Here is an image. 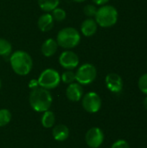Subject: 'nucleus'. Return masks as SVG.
I'll return each instance as SVG.
<instances>
[{
	"instance_id": "21",
	"label": "nucleus",
	"mask_w": 147,
	"mask_h": 148,
	"mask_svg": "<svg viewBox=\"0 0 147 148\" xmlns=\"http://www.w3.org/2000/svg\"><path fill=\"white\" fill-rule=\"evenodd\" d=\"M52 13H51V15H52V17H53V19H54V21L55 22H62V21H64L65 20V18H66V16H67V13H66V11L63 10V9H62V8H59V7H57V8H55V10H53L52 11H51Z\"/></svg>"
},
{
	"instance_id": "11",
	"label": "nucleus",
	"mask_w": 147,
	"mask_h": 148,
	"mask_svg": "<svg viewBox=\"0 0 147 148\" xmlns=\"http://www.w3.org/2000/svg\"><path fill=\"white\" fill-rule=\"evenodd\" d=\"M83 95H84V90L81 84L75 82L68 84L66 89V96L69 101L73 102L80 101L82 99Z\"/></svg>"
},
{
	"instance_id": "28",
	"label": "nucleus",
	"mask_w": 147,
	"mask_h": 148,
	"mask_svg": "<svg viewBox=\"0 0 147 148\" xmlns=\"http://www.w3.org/2000/svg\"><path fill=\"white\" fill-rule=\"evenodd\" d=\"M72 1H74L75 3H83V2H85L87 0H72Z\"/></svg>"
},
{
	"instance_id": "23",
	"label": "nucleus",
	"mask_w": 147,
	"mask_h": 148,
	"mask_svg": "<svg viewBox=\"0 0 147 148\" xmlns=\"http://www.w3.org/2000/svg\"><path fill=\"white\" fill-rule=\"evenodd\" d=\"M138 86L139 90L145 94L146 95H147V73L142 75L138 82Z\"/></svg>"
},
{
	"instance_id": "17",
	"label": "nucleus",
	"mask_w": 147,
	"mask_h": 148,
	"mask_svg": "<svg viewBox=\"0 0 147 148\" xmlns=\"http://www.w3.org/2000/svg\"><path fill=\"white\" fill-rule=\"evenodd\" d=\"M40 9L44 12H51L60 4V0H37Z\"/></svg>"
},
{
	"instance_id": "12",
	"label": "nucleus",
	"mask_w": 147,
	"mask_h": 148,
	"mask_svg": "<svg viewBox=\"0 0 147 148\" xmlns=\"http://www.w3.org/2000/svg\"><path fill=\"white\" fill-rule=\"evenodd\" d=\"M98 29V24L94 18L88 17L81 24V32L86 37H90L95 35Z\"/></svg>"
},
{
	"instance_id": "2",
	"label": "nucleus",
	"mask_w": 147,
	"mask_h": 148,
	"mask_svg": "<svg viewBox=\"0 0 147 148\" xmlns=\"http://www.w3.org/2000/svg\"><path fill=\"white\" fill-rule=\"evenodd\" d=\"M10 63L12 70L21 76L29 75L33 68V60L30 55L23 50H16L11 53Z\"/></svg>"
},
{
	"instance_id": "6",
	"label": "nucleus",
	"mask_w": 147,
	"mask_h": 148,
	"mask_svg": "<svg viewBox=\"0 0 147 148\" xmlns=\"http://www.w3.org/2000/svg\"><path fill=\"white\" fill-rule=\"evenodd\" d=\"M39 87L47 90H51L57 88L61 82V75L54 69H46L37 79Z\"/></svg>"
},
{
	"instance_id": "20",
	"label": "nucleus",
	"mask_w": 147,
	"mask_h": 148,
	"mask_svg": "<svg viewBox=\"0 0 147 148\" xmlns=\"http://www.w3.org/2000/svg\"><path fill=\"white\" fill-rule=\"evenodd\" d=\"M61 82L65 84H70L75 82V73L73 70H66L61 75Z\"/></svg>"
},
{
	"instance_id": "29",
	"label": "nucleus",
	"mask_w": 147,
	"mask_h": 148,
	"mask_svg": "<svg viewBox=\"0 0 147 148\" xmlns=\"http://www.w3.org/2000/svg\"><path fill=\"white\" fill-rule=\"evenodd\" d=\"M1 87H2V82H1V79H0V89H1Z\"/></svg>"
},
{
	"instance_id": "22",
	"label": "nucleus",
	"mask_w": 147,
	"mask_h": 148,
	"mask_svg": "<svg viewBox=\"0 0 147 148\" xmlns=\"http://www.w3.org/2000/svg\"><path fill=\"white\" fill-rule=\"evenodd\" d=\"M97 7L95 4H87L84 9H83V12L85 14V16H87L88 17H94L95 14H96V11H97Z\"/></svg>"
},
{
	"instance_id": "13",
	"label": "nucleus",
	"mask_w": 147,
	"mask_h": 148,
	"mask_svg": "<svg viewBox=\"0 0 147 148\" xmlns=\"http://www.w3.org/2000/svg\"><path fill=\"white\" fill-rule=\"evenodd\" d=\"M58 47L59 46L55 39L48 38L42 42L41 46V52L45 57H51L55 55Z\"/></svg>"
},
{
	"instance_id": "27",
	"label": "nucleus",
	"mask_w": 147,
	"mask_h": 148,
	"mask_svg": "<svg viewBox=\"0 0 147 148\" xmlns=\"http://www.w3.org/2000/svg\"><path fill=\"white\" fill-rule=\"evenodd\" d=\"M143 105H144L145 108L147 110V95H146V97L144 99V101H143Z\"/></svg>"
},
{
	"instance_id": "16",
	"label": "nucleus",
	"mask_w": 147,
	"mask_h": 148,
	"mask_svg": "<svg viewBox=\"0 0 147 148\" xmlns=\"http://www.w3.org/2000/svg\"><path fill=\"white\" fill-rule=\"evenodd\" d=\"M41 123L44 128H51L55 126V114L50 111L47 110L43 112V114L41 119Z\"/></svg>"
},
{
	"instance_id": "3",
	"label": "nucleus",
	"mask_w": 147,
	"mask_h": 148,
	"mask_svg": "<svg viewBox=\"0 0 147 148\" xmlns=\"http://www.w3.org/2000/svg\"><path fill=\"white\" fill-rule=\"evenodd\" d=\"M81 38V34L75 28L65 27L57 33L56 42L59 47L65 49H71L79 45Z\"/></svg>"
},
{
	"instance_id": "25",
	"label": "nucleus",
	"mask_w": 147,
	"mask_h": 148,
	"mask_svg": "<svg viewBox=\"0 0 147 148\" xmlns=\"http://www.w3.org/2000/svg\"><path fill=\"white\" fill-rule=\"evenodd\" d=\"M39 87V84H38V81L36 80V79H32L30 80V82H29V88L32 90V89H35L36 88Z\"/></svg>"
},
{
	"instance_id": "10",
	"label": "nucleus",
	"mask_w": 147,
	"mask_h": 148,
	"mask_svg": "<svg viewBox=\"0 0 147 148\" xmlns=\"http://www.w3.org/2000/svg\"><path fill=\"white\" fill-rule=\"evenodd\" d=\"M105 83L109 91L114 94L121 92L123 89V80L121 76L116 73H110L105 78Z\"/></svg>"
},
{
	"instance_id": "7",
	"label": "nucleus",
	"mask_w": 147,
	"mask_h": 148,
	"mask_svg": "<svg viewBox=\"0 0 147 148\" xmlns=\"http://www.w3.org/2000/svg\"><path fill=\"white\" fill-rule=\"evenodd\" d=\"M81 101L84 110L90 114H95L100 111L102 105L101 98L96 92H88L85 94Z\"/></svg>"
},
{
	"instance_id": "24",
	"label": "nucleus",
	"mask_w": 147,
	"mask_h": 148,
	"mask_svg": "<svg viewBox=\"0 0 147 148\" xmlns=\"http://www.w3.org/2000/svg\"><path fill=\"white\" fill-rule=\"evenodd\" d=\"M111 148H130V145L125 140H118L113 143Z\"/></svg>"
},
{
	"instance_id": "8",
	"label": "nucleus",
	"mask_w": 147,
	"mask_h": 148,
	"mask_svg": "<svg viewBox=\"0 0 147 148\" xmlns=\"http://www.w3.org/2000/svg\"><path fill=\"white\" fill-rule=\"evenodd\" d=\"M59 63L66 70H73L79 65L80 59L78 55L71 49H66L59 56Z\"/></svg>"
},
{
	"instance_id": "26",
	"label": "nucleus",
	"mask_w": 147,
	"mask_h": 148,
	"mask_svg": "<svg viewBox=\"0 0 147 148\" xmlns=\"http://www.w3.org/2000/svg\"><path fill=\"white\" fill-rule=\"evenodd\" d=\"M92 1L94 2V3L95 5H99V6L105 5L109 2V0H92Z\"/></svg>"
},
{
	"instance_id": "19",
	"label": "nucleus",
	"mask_w": 147,
	"mask_h": 148,
	"mask_svg": "<svg viewBox=\"0 0 147 148\" xmlns=\"http://www.w3.org/2000/svg\"><path fill=\"white\" fill-rule=\"evenodd\" d=\"M11 121V113L6 108L0 109V127L7 126Z\"/></svg>"
},
{
	"instance_id": "5",
	"label": "nucleus",
	"mask_w": 147,
	"mask_h": 148,
	"mask_svg": "<svg viewBox=\"0 0 147 148\" xmlns=\"http://www.w3.org/2000/svg\"><path fill=\"white\" fill-rule=\"evenodd\" d=\"M97 76V69L89 62L81 65L75 72V82L81 86H87L94 82Z\"/></svg>"
},
{
	"instance_id": "4",
	"label": "nucleus",
	"mask_w": 147,
	"mask_h": 148,
	"mask_svg": "<svg viewBox=\"0 0 147 148\" xmlns=\"http://www.w3.org/2000/svg\"><path fill=\"white\" fill-rule=\"evenodd\" d=\"M118 16V10L114 6L105 4L97 9L94 20L98 26L101 28H110L117 23Z\"/></svg>"
},
{
	"instance_id": "15",
	"label": "nucleus",
	"mask_w": 147,
	"mask_h": 148,
	"mask_svg": "<svg viewBox=\"0 0 147 148\" xmlns=\"http://www.w3.org/2000/svg\"><path fill=\"white\" fill-rule=\"evenodd\" d=\"M52 135L55 140L62 142L66 140L69 137V129L66 125L59 124L53 127Z\"/></svg>"
},
{
	"instance_id": "9",
	"label": "nucleus",
	"mask_w": 147,
	"mask_h": 148,
	"mask_svg": "<svg viewBox=\"0 0 147 148\" xmlns=\"http://www.w3.org/2000/svg\"><path fill=\"white\" fill-rule=\"evenodd\" d=\"M105 136L103 131L97 127L90 128L85 135L86 143L90 148L100 147L102 145Z\"/></svg>"
},
{
	"instance_id": "14",
	"label": "nucleus",
	"mask_w": 147,
	"mask_h": 148,
	"mask_svg": "<svg viewBox=\"0 0 147 148\" xmlns=\"http://www.w3.org/2000/svg\"><path fill=\"white\" fill-rule=\"evenodd\" d=\"M54 24L55 21L52 17V15L48 12L41 15L37 21V26L39 29L42 32H48L51 30L54 27Z\"/></svg>"
},
{
	"instance_id": "1",
	"label": "nucleus",
	"mask_w": 147,
	"mask_h": 148,
	"mask_svg": "<svg viewBox=\"0 0 147 148\" xmlns=\"http://www.w3.org/2000/svg\"><path fill=\"white\" fill-rule=\"evenodd\" d=\"M29 102L34 111L43 113L49 110L53 102V97L49 90L38 87L31 90L29 96Z\"/></svg>"
},
{
	"instance_id": "18",
	"label": "nucleus",
	"mask_w": 147,
	"mask_h": 148,
	"mask_svg": "<svg viewBox=\"0 0 147 148\" xmlns=\"http://www.w3.org/2000/svg\"><path fill=\"white\" fill-rule=\"evenodd\" d=\"M11 53H12L11 43L4 38H0V56L7 57L10 56Z\"/></svg>"
}]
</instances>
